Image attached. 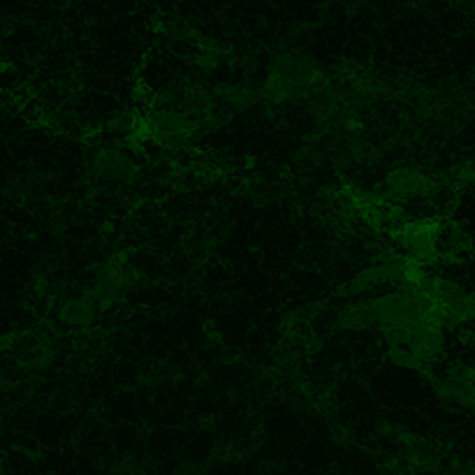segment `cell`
<instances>
[{
	"mask_svg": "<svg viewBox=\"0 0 475 475\" xmlns=\"http://www.w3.org/2000/svg\"><path fill=\"white\" fill-rule=\"evenodd\" d=\"M95 172L103 181H114V183H128L132 176L137 174L135 162L130 160V156H125L123 151L109 149L103 151L95 160Z\"/></svg>",
	"mask_w": 475,
	"mask_h": 475,
	"instance_id": "1",
	"label": "cell"
},
{
	"mask_svg": "<svg viewBox=\"0 0 475 475\" xmlns=\"http://www.w3.org/2000/svg\"><path fill=\"white\" fill-rule=\"evenodd\" d=\"M95 318H98V302L88 295L70 299L61 308V320L72 327H88Z\"/></svg>",
	"mask_w": 475,
	"mask_h": 475,
	"instance_id": "2",
	"label": "cell"
}]
</instances>
